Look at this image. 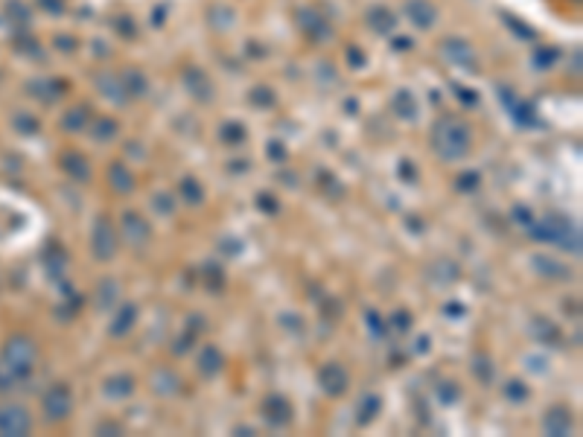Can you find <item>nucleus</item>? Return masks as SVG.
Here are the masks:
<instances>
[{
    "mask_svg": "<svg viewBox=\"0 0 583 437\" xmlns=\"http://www.w3.org/2000/svg\"><path fill=\"white\" fill-rule=\"evenodd\" d=\"M35 364V344L30 341L26 335H15L9 338L6 347H3V359H0V388H12L24 379L26 373L33 371Z\"/></svg>",
    "mask_w": 583,
    "mask_h": 437,
    "instance_id": "nucleus-1",
    "label": "nucleus"
},
{
    "mask_svg": "<svg viewBox=\"0 0 583 437\" xmlns=\"http://www.w3.org/2000/svg\"><path fill=\"white\" fill-rule=\"evenodd\" d=\"M432 146L444 161H458L470 152V132L464 123H455L452 117H444L432 132Z\"/></svg>",
    "mask_w": 583,
    "mask_h": 437,
    "instance_id": "nucleus-2",
    "label": "nucleus"
},
{
    "mask_svg": "<svg viewBox=\"0 0 583 437\" xmlns=\"http://www.w3.org/2000/svg\"><path fill=\"white\" fill-rule=\"evenodd\" d=\"M531 233L539 239V242H551V245H560L563 251H580V231L575 222H568L563 216H551L539 224H531Z\"/></svg>",
    "mask_w": 583,
    "mask_h": 437,
    "instance_id": "nucleus-3",
    "label": "nucleus"
},
{
    "mask_svg": "<svg viewBox=\"0 0 583 437\" xmlns=\"http://www.w3.org/2000/svg\"><path fill=\"white\" fill-rule=\"evenodd\" d=\"M30 426H33V420L21 405H3L0 408V434L21 437V434L30 431Z\"/></svg>",
    "mask_w": 583,
    "mask_h": 437,
    "instance_id": "nucleus-4",
    "label": "nucleus"
},
{
    "mask_svg": "<svg viewBox=\"0 0 583 437\" xmlns=\"http://www.w3.org/2000/svg\"><path fill=\"white\" fill-rule=\"evenodd\" d=\"M70 408H73V400H70V391L64 385H55L53 391H47L44 397V417L47 420H64L70 414Z\"/></svg>",
    "mask_w": 583,
    "mask_h": 437,
    "instance_id": "nucleus-5",
    "label": "nucleus"
},
{
    "mask_svg": "<svg viewBox=\"0 0 583 437\" xmlns=\"http://www.w3.org/2000/svg\"><path fill=\"white\" fill-rule=\"evenodd\" d=\"M318 382H321V388L327 393H330V397H338V393L347 391V371L341 368V364H336V362H327L324 368L318 371Z\"/></svg>",
    "mask_w": 583,
    "mask_h": 437,
    "instance_id": "nucleus-6",
    "label": "nucleus"
},
{
    "mask_svg": "<svg viewBox=\"0 0 583 437\" xmlns=\"http://www.w3.org/2000/svg\"><path fill=\"white\" fill-rule=\"evenodd\" d=\"M114 251H117V236H114L111 222L99 219L96 228H94V253H96L99 260H111Z\"/></svg>",
    "mask_w": 583,
    "mask_h": 437,
    "instance_id": "nucleus-7",
    "label": "nucleus"
},
{
    "mask_svg": "<svg viewBox=\"0 0 583 437\" xmlns=\"http://www.w3.org/2000/svg\"><path fill=\"white\" fill-rule=\"evenodd\" d=\"M123 236L129 239V245H146V239H149V224L140 219L137 213H125L123 216Z\"/></svg>",
    "mask_w": 583,
    "mask_h": 437,
    "instance_id": "nucleus-8",
    "label": "nucleus"
},
{
    "mask_svg": "<svg viewBox=\"0 0 583 437\" xmlns=\"http://www.w3.org/2000/svg\"><path fill=\"white\" fill-rule=\"evenodd\" d=\"M543 426H546V434L563 437V434H568V431H572V414H568L566 408H551Z\"/></svg>",
    "mask_w": 583,
    "mask_h": 437,
    "instance_id": "nucleus-9",
    "label": "nucleus"
},
{
    "mask_svg": "<svg viewBox=\"0 0 583 437\" xmlns=\"http://www.w3.org/2000/svg\"><path fill=\"white\" fill-rule=\"evenodd\" d=\"M406 9H408V15H411V21H415L417 26H432L435 24V9L426 3V0H408L406 3Z\"/></svg>",
    "mask_w": 583,
    "mask_h": 437,
    "instance_id": "nucleus-10",
    "label": "nucleus"
},
{
    "mask_svg": "<svg viewBox=\"0 0 583 437\" xmlns=\"http://www.w3.org/2000/svg\"><path fill=\"white\" fill-rule=\"evenodd\" d=\"M198 371L205 376H216L222 371V353L216 347H205L202 353H198Z\"/></svg>",
    "mask_w": 583,
    "mask_h": 437,
    "instance_id": "nucleus-11",
    "label": "nucleus"
},
{
    "mask_svg": "<svg viewBox=\"0 0 583 437\" xmlns=\"http://www.w3.org/2000/svg\"><path fill=\"white\" fill-rule=\"evenodd\" d=\"M444 53L449 55L452 62H458V64H467V67L473 64V47L464 44V41H458V38H455V41L449 38L446 44H444Z\"/></svg>",
    "mask_w": 583,
    "mask_h": 437,
    "instance_id": "nucleus-12",
    "label": "nucleus"
},
{
    "mask_svg": "<svg viewBox=\"0 0 583 437\" xmlns=\"http://www.w3.org/2000/svg\"><path fill=\"white\" fill-rule=\"evenodd\" d=\"M266 417H272L277 426H283V422L292 420V408H289V402L283 400V397H272V400L266 402Z\"/></svg>",
    "mask_w": 583,
    "mask_h": 437,
    "instance_id": "nucleus-13",
    "label": "nucleus"
},
{
    "mask_svg": "<svg viewBox=\"0 0 583 437\" xmlns=\"http://www.w3.org/2000/svg\"><path fill=\"white\" fill-rule=\"evenodd\" d=\"M103 391H105V397H114V400H117V397H129V393L134 391V382H132L129 376H111Z\"/></svg>",
    "mask_w": 583,
    "mask_h": 437,
    "instance_id": "nucleus-14",
    "label": "nucleus"
},
{
    "mask_svg": "<svg viewBox=\"0 0 583 437\" xmlns=\"http://www.w3.org/2000/svg\"><path fill=\"white\" fill-rule=\"evenodd\" d=\"M367 21H371V26H374L376 33H391L394 24H397V18L391 15L388 9H374L371 15H367Z\"/></svg>",
    "mask_w": 583,
    "mask_h": 437,
    "instance_id": "nucleus-15",
    "label": "nucleus"
},
{
    "mask_svg": "<svg viewBox=\"0 0 583 437\" xmlns=\"http://www.w3.org/2000/svg\"><path fill=\"white\" fill-rule=\"evenodd\" d=\"M85 123H88V108H73V111H67L62 125L67 132H82L85 129Z\"/></svg>",
    "mask_w": 583,
    "mask_h": 437,
    "instance_id": "nucleus-16",
    "label": "nucleus"
},
{
    "mask_svg": "<svg viewBox=\"0 0 583 437\" xmlns=\"http://www.w3.org/2000/svg\"><path fill=\"white\" fill-rule=\"evenodd\" d=\"M134 315H137V309H134V306H123V309H120V315H117V321L111 323V332H114V335H123V332L134 323Z\"/></svg>",
    "mask_w": 583,
    "mask_h": 437,
    "instance_id": "nucleus-17",
    "label": "nucleus"
},
{
    "mask_svg": "<svg viewBox=\"0 0 583 437\" xmlns=\"http://www.w3.org/2000/svg\"><path fill=\"white\" fill-rule=\"evenodd\" d=\"M111 187L120 190V193H129L132 190V175L125 172V166H120V163L111 166Z\"/></svg>",
    "mask_w": 583,
    "mask_h": 437,
    "instance_id": "nucleus-18",
    "label": "nucleus"
},
{
    "mask_svg": "<svg viewBox=\"0 0 583 437\" xmlns=\"http://www.w3.org/2000/svg\"><path fill=\"white\" fill-rule=\"evenodd\" d=\"M64 169H67V172L73 175L76 181H88V175H91L88 163H85V161H79L76 154H67V158H64Z\"/></svg>",
    "mask_w": 583,
    "mask_h": 437,
    "instance_id": "nucleus-19",
    "label": "nucleus"
},
{
    "mask_svg": "<svg viewBox=\"0 0 583 437\" xmlns=\"http://www.w3.org/2000/svg\"><path fill=\"white\" fill-rule=\"evenodd\" d=\"M397 114L400 117H408V120H415L417 117V111H415V100H411V96L403 91V93H397Z\"/></svg>",
    "mask_w": 583,
    "mask_h": 437,
    "instance_id": "nucleus-20",
    "label": "nucleus"
},
{
    "mask_svg": "<svg viewBox=\"0 0 583 437\" xmlns=\"http://www.w3.org/2000/svg\"><path fill=\"white\" fill-rule=\"evenodd\" d=\"M534 265H537V269H546L543 274H551V277H566V274H563L566 269H560L557 262H551V260H546V257H537V260H534Z\"/></svg>",
    "mask_w": 583,
    "mask_h": 437,
    "instance_id": "nucleus-21",
    "label": "nucleus"
},
{
    "mask_svg": "<svg viewBox=\"0 0 583 437\" xmlns=\"http://www.w3.org/2000/svg\"><path fill=\"white\" fill-rule=\"evenodd\" d=\"M222 140H227V143H239V140H245V129H243V125H236V123H231L222 132Z\"/></svg>",
    "mask_w": 583,
    "mask_h": 437,
    "instance_id": "nucleus-22",
    "label": "nucleus"
},
{
    "mask_svg": "<svg viewBox=\"0 0 583 437\" xmlns=\"http://www.w3.org/2000/svg\"><path fill=\"white\" fill-rule=\"evenodd\" d=\"M181 193H184V199H187L190 204H195V202H202V190H198L193 181L187 178V181H181Z\"/></svg>",
    "mask_w": 583,
    "mask_h": 437,
    "instance_id": "nucleus-23",
    "label": "nucleus"
},
{
    "mask_svg": "<svg viewBox=\"0 0 583 437\" xmlns=\"http://www.w3.org/2000/svg\"><path fill=\"white\" fill-rule=\"evenodd\" d=\"M505 393H507V397L514 400V402H522L525 397H528V388H525L522 382H510V385L505 388Z\"/></svg>",
    "mask_w": 583,
    "mask_h": 437,
    "instance_id": "nucleus-24",
    "label": "nucleus"
},
{
    "mask_svg": "<svg viewBox=\"0 0 583 437\" xmlns=\"http://www.w3.org/2000/svg\"><path fill=\"white\" fill-rule=\"evenodd\" d=\"M376 408H379V400H376V397H367V402H365V414H359V420H362V422L374 420V417H376Z\"/></svg>",
    "mask_w": 583,
    "mask_h": 437,
    "instance_id": "nucleus-25",
    "label": "nucleus"
},
{
    "mask_svg": "<svg viewBox=\"0 0 583 437\" xmlns=\"http://www.w3.org/2000/svg\"><path fill=\"white\" fill-rule=\"evenodd\" d=\"M114 129H117V125H114L111 120L96 123V137H99V140H108V137H114Z\"/></svg>",
    "mask_w": 583,
    "mask_h": 437,
    "instance_id": "nucleus-26",
    "label": "nucleus"
},
{
    "mask_svg": "<svg viewBox=\"0 0 583 437\" xmlns=\"http://www.w3.org/2000/svg\"><path fill=\"white\" fill-rule=\"evenodd\" d=\"M476 184H478V175H476V172H467L464 181H461V190H470V187H476Z\"/></svg>",
    "mask_w": 583,
    "mask_h": 437,
    "instance_id": "nucleus-27",
    "label": "nucleus"
},
{
    "mask_svg": "<svg viewBox=\"0 0 583 437\" xmlns=\"http://www.w3.org/2000/svg\"><path fill=\"white\" fill-rule=\"evenodd\" d=\"M268 152H272V158H275V161H283V158H286V154H283V146H280V143H272V146H268Z\"/></svg>",
    "mask_w": 583,
    "mask_h": 437,
    "instance_id": "nucleus-28",
    "label": "nucleus"
}]
</instances>
